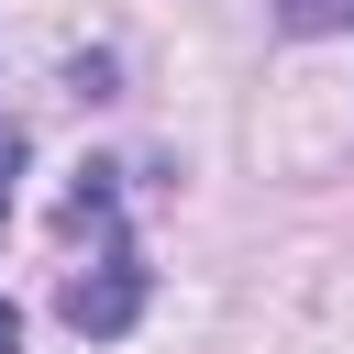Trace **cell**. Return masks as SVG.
Listing matches in <instances>:
<instances>
[{
  "instance_id": "cell-4",
  "label": "cell",
  "mask_w": 354,
  "mask_h": 354,
  "mask_svg": "<svg viewBox=\"0 0 354 354\" xmlns=\"http://www.w3.org/2000/svg\"><path fill=\"white\" fill-rule=\"evenodd\" d=\"M0 354H22V310L11 299H0Z\"/></svg>"
},
{
  "instance_id": "cell-1",
  "label": "cell",
  "mask_w": 354,
  "mask_h": 354,
  "mask_svg": "<svg viewBox=\"0 0 354 354\" xmlns=\"http://www.w3.org/2000/svg\"><path fill=\"white\" fill-rule=\"evenodd\" d=\"M66 332H88V343H122L133 321H144V254L122 243V221H100V266L88 277H66Z\"/></svg>"
},
{
  "instance_id": "cell-2",
  "label": "cell",
  "mask_w": 354,
  "mask_h": 354,
  "mask_svg": "<svg viewBox=\"0 0 354 354\" xmlns=\"http://www.w3.org/2000/svg\"><path fill=\"white\" fill-rule=\"evenodd\" d=\"M288 33H354V0H277Z\"/></svg>"
},
{
  "instance_id": "cell-3",
  "label": "cell",
  "mask_w": 354,
  "mask_h": 354,
  "mask_svg": "<svg viewBox=\"0 0 354 354\" xmlns=\"http://www.w3.org/2000/svg\"><path fill=\"white\" fill-rule=\"evenodd\" d=\"M11 177H22V133H0V232H11Z\"/></svg>"
}]
</instances>
